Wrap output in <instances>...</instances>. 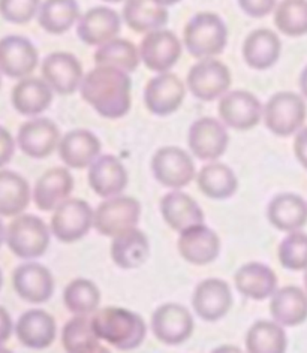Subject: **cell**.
<instances>
[{
	"label": "cell",
	"mask_w": 307,
	"mask_h": 353,
	"mask_svg": "<svg viewBox=\"0 0 307 353\" xmlns=\"http://www.w3.org/2000/svg\"><path fill=\"white\" fill-rule=\"evenodd\" d=\"M81 98L103 119L125 117L132 107V81L128 72L96 66L84 75L80 87Z\"/></svg>",
	"instance_id": "6da1fadb"
},
{
	"label": "cell",
	"mask_w": 307,
	"mask_h": 353,
	"mask_svg": "<svg viewBox=\"0 0 307 353\" xmlns=\"http://www.w3.org/2000/svg\"><path fill=\"white\" fill-rule=\"evenodd\" d=\"M92 328L99 340H105L119 350L137 349L146 339V323L137 313L121 307H105L96 310Z\"/></svg>",
	"instance_id": "7a4b0ae2"
},
{
	"label": "cell",
	"mask_w": 307,
	"mask_h": 353,
	"mask_svg": "<svg viewBox=\"0 0 307 353\" xmlns=\"http://www.w3.org/2000/svg\"><path fill=\"white\" fill-rule=\"evenodd\" d=\"M184 47L199 60L222 54L228 43V28L215 12H199L188 21L183 33Z\"/></svg>",
	"instance_id": "3957f363"
},
{
	"label": "cell",
	"mask_w": 307,
	"mask_h": 353,
	"mask_svg": "<svg viewBox=\"0 0 307 353\" xmlns=\"http://www.w3.org/2000/svg\"><path fill=\"white\" fill-rule=\"evenodd\" d=\"M6 243L19 258L37 259L48 249L50 229L37 216L20 214L8 226Z\"/></svg>",
	"instance_id": "277c9868"
},
{
	"label": "cell",
	"mask_w": 307,
	"mask_h": 353,
	"mask_svg": "<svg viewBox=\"0 0 307 353\" xmlns=\"http://www.w3.org/2000/svg\"><path fill=\"white\" fill-rule=\"evenodd\" d=\"M307 105L303 96L293 92H279L264 105L267 129L277 137H291L304 125Z\"/></svg>",
	"instance_id": "5b68a950"
},
{
	"label": "cell",
	"mask_w": 307,
	"mask_h": 353,
	"mask_svg": "<svg viewBox=\"0 0 307 353\" xmlns=\"http://www.w3.org/2000/svg\"><path fill=\"white\" fill-rule=\"evenodd\" d=\"M141 217V204L130 196H114L105 199L95 210L93 226L105 236L117 235L137 228Z\"/></svg>",
	"instance_id": "8992f818"
},
{
	"label": "cell",
	"mask_w": 307,
	"mask_h": 353,
	"mask_svg": "<svg viewBox=\"0 0 307 353\" xmlns=\"http://www.w3.org/2000/svg\"><path fill=\"white\" fill-rule=\"evenodd\" d=\"M188 88L197 99L210 102L222 98L231 87V72L216 59L198 61L188 72Z\"/></svg>",
	"instance_id": "52a82bcc"
},
{
	"label": "cell",
	"mask_w": 307,
	"mask_h": 353,
	"mask_svg": "<svg viewBox=\"0 0 307 353\" xmlns=\"http://www.w3.org/2000/svg\"><path fill=\"white\" fill-rule=\"evenodd\" d=\"M152 172L162 186L179 190L195 179V163L183 148L162 147L152 159Z\"/></svg>",
	"instance_id": "ba28073f"
},
{
	"label": "cell",
	"mask_w": 307,
	"mask_h": 353,
	"mask_svg": "<svg viewBox=\"0 0 307 353\" xmlns=\"http://www.w3.org/2000/svg\"><path fill=\"white\" fill-rule=\"evenodd\" d=\"M95 211L83 199L69 198L59 205L51 217V232L63 243H75L89 234Z\"/></svg>",
	"instance_id": "9c48e42d"
},
{
	"label": "cell",
	"mask_w": 307,
	"mask_h": 353,
	"mask_svg": "<svg viewBox=\"0 0 307 353\" xmlns=\"http://www.w3.org/2000/svg\"><path fill=\"white\" fill-rule=\"evenodd\" d=\"M139 57L147 69L157 74L170 72L181 57V42L171 30L147 33L139 46Z\"/></svg>",
	"instance_id": "30bf717a"
},
{
	"label": "cell",
	"mask_w": 307,
	"mask_h": 353,
	"mask_svg": "<svg viewBox=\"0 0 307 353\" xmlns=\"http://www.w3.org/2000/svg\"><path fill=\"white\" fill-rule=\"evenodd\" d=\"M219 116L228 128L249 130L259 125L264 107L255 94L246 90L228 92L219 102Z\"/></svg>",
	"instance_id": "8fae6325"
},
{
	"label": "cell",
	"mask_w": 307,
	"mask_h": 353,
	"mask_svg": "<svg viewBox=\"0 0 307 353\" xmlns=\"http://www.w3.org/2000/svg\"><path fill=\"white\" fill-rule=\"evenodd\" d=\"M230 143L226 128L213 117L198 119L189 128L188 144L190 153L201 161L216 162L222 157Z\"/></svg>",
	"instance_id": "7c38bea8"
},
{
	"label": "cell",
	"mask_w": 307,
	"mask_h": 353,
	"mask_svg": "<svg viewBox=\"0 0 307 353\" xmlns=\"http://www.w3.org/2000/svg\"><path fill=\"white\" fill-rule=\"evenodd\" d=\"M42 79L52 92L59 94H72L81 87L84 79L83 66L71 52H51L42 61Z\"/></svg>",
	"instance_id": "4fadbf2b"
},
{
	"label": "cell",
	"mask_w": 307,
	"mask_h": 353,
	"mask_svg": "<svg viewBox=\"0 0 307 353\" xmlns=\"http://www.w3.org/2000/svg\"><path fill=\"white\" fill-rule=\"evenodd\" d=\"M184 96H186V87L172 72L159 74L152 78L144 88L147 110L159 117L171 116L177 111L181 107Z\"/></svg>",
	"instance_id": "5bb4252c"
},
{
	"label": "cell",
	"mask_w": 307,
	"mask_h": 353,
	"mask_svg": "<svg viewBox=\"0 0 307 353\" xmlns=\"http://www.w3.org/2000/svg\"><path fill=\"white\" fill-rule=\"evenodd\" d=\"M38 63V50L28 38L10 34L0 39V72L6 77L28 78Z\"/></svg>",
	"instance_id": "9a60e30c"
},
{
	"label": "cell",
	"mask_w": 307,
	"mask_h": 353,
	"mask_svg": "<svg viewBox=\"0 0 307 353\" xmlns=\"http://www.w3.org/2000/svg\"><path fill=\"white\" fill-rule=\"evenodd\" d=\"M152 330L157 340L175 346L186 341L194 332V317L180 304H164L153 313Z\"/></svg>",
	"instance_id": "2e32d148"
},
{
	"label": "cell",
	"mask_w": 307,
	"mask_h": 353,
	"mask_svg": "<svg viewBox=\"0 0 307 353\" xmlns=\"http://www.w3.org/2000/svg\"><path fill=\"white\" fill-rule=\"evenodd\" d=\"M60 130L52 120L46 117H34L21 125L17 143L21 152L33 159H46L60 143Z\"/></svg>",
	"instance_id": "e0dca14e"
},
{
	"label": "cell",
	"mask_w": 307,
	"mask_h": 353,
	"mask_svg": "<svg viewBox=\"0 0 307 353\" xmlns=\"http://www.w3.org/2000/svg\"><path fill=\"white\" fill-rule=\"evenodd\" d=\"M121 29V17L107 6H96L78 20L77 34L86 46L101 47L117 38Z\"/></svg>",
	"instance_id": "ac0fdd59"
},
{
	"label": "cell",
	"mask_w": 307,
	"mask_h": 353,
	"mask_svg": "<svg viewBox=\"0 0 307 353\" xmlns=\"http://www.w3.org/2000/svg\"><path fill=\"white\" fill-rule=\"evenodd\" d=\"M12 283L15 292L24 301L32 304L46 303L55 292V279L51 272L37 262H28L20 265L14 271Z\"/></svg>",
	"instance_id": "d6986e66"
},
{
	"label": "cell",
	"mask_w": 307,
	"mask_h": 353,
	"mask_svg": "<svg viewBox=\"0 0 307 353\" xmlns=\"http://www.w3.org/2000/svg\"><path fill=\"white\" fill-rule=\"evenodd\" d=\"M192 305L201 319L216 322L230 312L232 305L231 289L221 279H207L197 286Z\"/></svg>",
	"instance_id": "ffe728a7"
},
{
	"label": "cell",
	"mask_w": 307,
	"mask_h": 353,
	"mask_svg": "<svg viewBox=\"0 0 307 353\" xmlns=\"http://www.w3.org/2000/svg\"><path fill=\"white\" fill-rule=\"evenodd\" d=\"M177 247L184 261L194 265H207L219 256L221 240L213 229L201 223L180 232Z\"/></svg>",
	"instance_id": "44dd1931"
},
{
	"label": "cell",
	"mask_w": 307,
	"mask_h": 353,
	"mask_svg": "<svg viewBox=\"0 0 307 353\" xmlns=\"http://www.w3.org/2000/svg\"><path fill=\"white\" fill-rule=\"evenodd\" d=\"M128 171L116 156L105 154L89 166V184L96 195L108 199L119 196L128 186Z\"/></svg>",
	"instance_id": "7402d4cb"
},
{
	"label": "cell",
	"mask_w": 307,
	"mask_h": 353,
	"mask_svg": "<svg viewBox=\"0 0 307 353\" xmlns=\"http://www.w3.org/2000/svg\"><path fill=\"white\" fill-rule=\"evenodd\" d=\"M59 156L63 163L74 170L90 166L101 154V141L87 129H74L60 139Z\"/></svg>",
	"instance_id": "603a6c76"
},
{
	"label": "cell",
	"mask_w": 307,
	"mask_h": 353,
	"mask_svg": "<svg viewBox=\"0 0 307 353\" xmlns=\"http://www.w3.org/2000/svg\"><path fill=\"white\" fill-rule=\"evenodd\" d=\"M74 190V179L66 168H51L43 172L33 190V201L42 211H55L69 199Z\"/></svg>",
	"instance_id": "cb8c5ba5"
},
{
	"label": "cell",
	"mask_w": 307,
	"mask_h": 353,
	"mask_svg": "<svg viewBox=\"0 0 307 353\" xmlns=\"http://www.w3.org/2000/svg\"><path fill=\"white\" fill-rule=\"evenodd\" d=\"M161 213L166 225L177 232L204 223L203 208L194 198L180 190L166 193L162 198Z\"/></svg>",
	"instance_id": "d4e9b609"
},
{
	"label": "cell",
	"mask_w": 307,
	"mask_h": 353,
	"mask_svg": "<svg viewBox=\"0 0 307 353\" xmlns=\"http://www.w3.org/2000/svg\"><path fill=\"white\" fill-rule=\"evenodd\" d=\"M17 337L29 349L50 347L56 340L57 326L56 321L50 313L43 310H29L19 319L15 325Z\"/></svg>",
	"instance_id": "484cf974"
},
{
	"label": "cell",
	"mask_w": 307,
	"mask_h": 353,
	"mask_svg": "<svg viewBox=\"0 0 307 353\" xmlns=\"http://www.w3.org/2000/svg\"><path fill=\"white\" fill-rule=\"evenodd\" d=\"M282 51L277 33L270 29L253 30L243 43V59L246 65L257 70H266L277 63Z\"/></svg>",
	"instance_id": "4316f807"
},
{
	"label": "cell",
	"mask_w": 307,
	"mask_h": 353,
	"mask_svg": "<svg viewBox=\"0 0 307 353\" xmlns=\"http://www.w3.org/2000/svg\"><path fill=\"white\" fill-rule=\"evenodd\" d=\"M11 101L21 116L37 117L52 102V88L39 78H23L12 88Z\"/></svg>",
	"instance_id": "83f0119b"
},
{
	"label": "cell",
	"mask_w": 307,
	"mask_h": 353,
	"mask_svg": "<svg viewBox=\"0 0 307 353\" xmlns=\"http://www.w3.org/2000/svg\"><path fill=\"white\" fill-rule=\"evenodd\" d=\"M267 216L279 231H300L307 223V202L295 193H280L270 201Z\"/></svg>",
	"instance_id": "f1b7e54d"
},
{
	"label": "cell",
	"mask_w": 307,
	"mask_h": 353,
	"mask_svg": "<svg viewBox=\"0 0 307 353\" xmlns=\"http://www.w3.org/2000/svg\"><path fill=\"white\" fill-rule=\"evenodd\" d=\"M235 288L239 292L250 299H266L273 296L277 288V277L275 271L264 263H246L235 272Z\"/></svg>",
	"instance_id": "f546056e"
},
{
	"label": "cell",
	"mask_w": 307,
	"mask_h": 353,
	"mask_svg": "<svg viewBox=\"0 0 307 353\" xmlns=\"http://www.w3.org/2000/svg\"><path fill=\"white\" fill-rule=\"evenodd\" d=\"M270 313L282 326L301 325L307 321V294L297 286L277 289L271 296Z\"/></svg>",
	"instance_id": "4dcf8cb0"
},
{
	"label": "cell",
	"mask_w": 307,
	"mask_h": 353,
	"mask_svg": "<svg viewBox=\"0 0 307 353\" xmlns=\"http://www.w3.org/2000/svg\"><path fill=\"white\" fill-rule=\"evenodd\" d=\"M150 254V244L147 236L138 228L123 232L112 238L111 258L123 270L139 268Z\"/></svg>",
	"instance_id": "1f68e13d"
},
{
	"label": "cell",
	"mask_w": 307,
	"mask_h": 353,
	"mask_svg": "<svg viewBox=\"0 0 307 353\" xmlns=\"http://www.w3.org/2000/svg\"><path fill=\"white\" fill-rule=\"evenodd\" d=\"M168 10L153 0H126L123 6V20L138 33L161 30L168 21Z\"/></svg>",
	"instance_id": "d6a6232c"
},
{
	"label": "cell",
	"mask_w": 307,
	"mask_h": 353,
	"mask_svg": "<svg viewBox=\"0 0 307 353\" xmlns=\"http://www.w3.org/2000/svg\"><path fill=\"white\" fill-rule=\"evenodd\" d=\"M199 190L210 199L222 201L231 198L239 189V180L230 166L221 162H212L203 166L197 175Z\"/></svg>",
	"instance_id": "836d02e7"
},
{
	"label": "cell",
	"mask_w": 307,
	"mask_h": 353,
	"mask_svg": "<svg viewBox=\"0 0 307 353\" xmlns=\"http://www.w3.org/2000/svg\"><path fill=\"white\" fill-rule=\"evenodd\" d=\"M30 186L14 171H0V216H20L29 207Z\"/></svg>",
	"instance_id": "e575fe53"
},
{
	"label": "cell",
	"mask_w": 307,
	"mask_h": 353,
	"mask_svg": "<svg viewBox=\"0 0 307 353\" xmlns=\"http://www.w3.org/2000/svg\"><path fill=\"white\" fill-rule=\"evenodd\" d=\"M78 20L80 6L77 0H46L39 8V26L51 34L68 32Z\"/></svg>",
	"instance_id": "d590c367"
},
{
	"label": "cell",
	"mask_w": 307,
	"mask_h": 353,
	"mask_svg": "<svg viewBox=\"0 0 307 353\" xmlns=\"http://www.w3.org/2000/svg\"><path fill=\"white\" fill-rule=\"evenodd\" d=\"M93 60L96 66H108L129 74L138 68L141 57H139V50L132 42L116 38L98 47Z\"/></svg>",
	"instance_id": "8d00e7d4"
},
{
	"label": "cell",
	"mask_w": 307,
	"mask_h": 353,
	"mask_svg": "<svg viewBox=\"0 0 307 353\" xmlns=\"http://www.w3.org/2000/svg\"><path fill=\"white\" fill-rule=\"evenodd\" d=\"M288 346L282 325L270 321H258L246 335L248 353H285Z\"/></svg>",
	"instance_id": "74e56055"
},
{
	"label": "cell",
	"mask_w": 307,
	"mask_h": 353,
	"mask_svg": "<svg viewBox=\"0 0 307 353\" xmlns=\"http://www.w3.org/2000/svg\"><path fill=\"white\" fill-rule=\"evenodd\" d=\"M63 299L69 312L77 316H87L98 310L101 292L93 281L77 279L66 286Z\"/></svg>",
	"instance_id": "f35d334b"
},
{
	"label": "cell",
	"mask_w": 307,
	"mask_h": 353,
	"mask_svg": "<svg viewBox=\"0 0 307 353\" xmlns=\"http://www.w3.org/2000/svg\"><path fill=\"white\" fill-rule=\"evenodd\" d=\"M275 24L286 37L307 34V0H282L275 10Z\"/></svg>",
	"instance_id": "ab89813d"
},
{
	"label": "cell",
	"mask_w": 307,
	"mask_h": 353,
	"mask_svg": "<svg viewBox=\"0 0 307 353\" xmlns=\"http://www.w3.org/2000/svg\"><path fill=\"white\" fill-rule=\"evenodd\" d=\"M61 343L68 353H74L99 343V339L95 334L92 321L87 319V316H75L65 325L61 332Z\"/></svg>",
	"instance_id": "60d3db41"
},
{
	"label": "cell",
	"mask_w": 307,
	"mask_h": 353,
	"mask_svg": "<svg viewBox=\"0 0 307 353\" xmlns=\"http://www.w3.org/2000/svg\"><path fill=\"white\" fill-rule=\"evenodd\" d=\"M279 261L289 271L307 270V234L289 232L279 245Z\"/></svg>",
	"instance_id": "b9f144b4"
},
{
	"label": "cell",
	"mask_w": 307,
	"mask_h": 353,
	"mask_svg": "<svg viewBox=\"0 0 307 353\" xmlns=\"http://www.w3.org/2000/svg\"><path fill=\"white\" fill-rule=\"evenodd\" d=\"M41 0H0V15L8 23L26 24L39 12Z\"/></svg>",
	"instance_id": "7bdbcfd3"
},
{
	"label": "cell",
	"mask_w": 307,
	"mask_h": 353,
	"mask_svg": "<svg viewBox=\"0 0 307 353\" xmlns=\"http://www.w3.org/2000/svg\"><path fill=\"white\" fill-rule=\"evenodd\" d=\"M239 6L252 19H262L276 10L277 0H239Z\"/></svg>",
	"instance_id": "ee69618b"
},
{
	"label": "cell",
	"mask_w": 307,
	"mask_h": 353,
	"mask_svg": "<svg viewBox=\"0 0 307 353\" xmlns=\"http://www.w3.org/2000/svg\"><path fill=\"white\" fill-rule=\"evenodd\" d=\"M15 152V141L11 132L0 126V168L11 162Z\"/></svg>",
	"instance_id": "f6af8a7d"
},
{
	"label": "cell",
	"mask_w": 307,
	"mask_h": 353,
	"mask_svg": "<svg viewBox=\"0 0 307 353\" xmlns=\"http://www.w3.org/2000/svg\"><path fill=\"white\" fill-rule=\"evenodd\" d=\"M294 153L297 161L307 170V126L297 132L294 141Z\"/></svg>",
	"instance_id": "bcb514c9"
},
{
	"label": "cell",
	"mask_w": 307,
	"mask_h": 353,
	"mask_svg": "<svg viewBox=\"0 0 307 353\" xmlns=\"http://www.w3.org/2000/svg\"><path fill=\"white\" fill-rule=\"evenodd\" d=\"M12 334V319L3 307H0V346L10 340Z\"/></svg>",
	"instance_id": "7dc6e473"
},
{
	"label": "cell",
	"mask_w": 307,
	"mask_h": 353,
	"mask_svg": "<svg viewBox=\"0 0 307 353\" xmlns=\"http://www.w3.org/2000/svg\"><path fill=\"white\" fill-rule=\"evenodd\" d=\"M74 353H111V352L107 347L101 346L99 343H96V344H92V346H89V347L81 349V350L74 352Z\"/></svg>",
	"instance_id": "c3c4849f"
},
{
	"label": "cell",
	"mask_w": 307,
	"mask_h": 353,
	"mask_svg": "<svg viewBox=\"0 0 307 353\" xmlns=\"http://www.w3.org/2000/svg\"><path fill=\"white\" fill-rule=\"evenodd\" d=\"M212 353H243V352L239 347L231 346V344H225V346L215 349Z\"/></svg>",
	"instance_id": "681fc988"
},
{
	"label": "cell",
	"mask_w": 307,
	"mask_h": 353,
	"mask_svg": "<svg viewBox=\"0 0 307 353\" xmlns=\"http://www.w3.org/2000/svg\"><path fill=\"white\" fill-rule=\"evenodd\" d=\"M300 90L304 98H307V66L303 69V72L300 75Z\"/></svg>",
	"instance_id": "f907efd6"
},
{
	"label": "cell",
	"mask_w": 307,
	"mask_h": 353,
	"mask_svg": "<svg viewBox=\"0 0 307 353\" xmlns=\"http://www.w3.org/2000/svg\"><path fill=\"white\" fill-rule=\"evenodd\" d=\"M153 2H156L157 5H161V6H164V8H168V6H172V5H175V3L181 2V0H153Z\"/></svg>",
	"instance_id": "816d5d0a"
},
{
	"label": "cell",
	"mask_w": 307,
	"mask_h": 353,
	"mask_svg": "<svg viewBox=\"0 0 307 353\" xmlns=\"http://www.w3.org/2000/svg\"><path fill=\"white\" fill-rule=\"evenodd\" d=\"M5 238H6V232H5V228H3V223H2V220H0V245L3 244V241H5Z\"/></svg>",
	"instance_id": "f5cc1de1"
},
{
	"label": "cell",
	"mask_w": 307,
	"mask_h": 353,
	"mask_svg": "<svg viewBox=\"0 0 307 353\" xmlns=\"http://www.w3.org/2000/svg\"><path fill=\"white\" fill-rule=\"evenodd\" d=\"M103 2H110V3H119V2H123V0H103Z\"/></svg>",
	"instance_id": "db71d44e"
},
{
	"label": "cell",
	"mask_w": 307,
	"mask_h": 353,
	"mask_svg": "<svg viewBox=\"0 0 307 353\" xmlns=\"http://www.w3.org/2000/svg\"><path fill=\"white\" fill-rule=\"evenodd\" d=\"M0 353H12V352H11V350H8V349L0 347Z\"/></svg>",
	"instance_id": "11a10c76"
},
{
	"label": "cell",
	"mask_w": 307,
	"mask_h": 353,
	"mask_svg": "<svg viewBox=\"0 0 307 353\" xmlns=\"http://www.w3.org/2000/svg\"><path fill=\"white\" fill-rule=\"evenodd\" d=\"M304 285H306V290H307V270H306V274H304Z\"/></svg>",
	"instance_id": "9f6ffc18"
},
{
	"label": "cell",
	"mask_w": 307,
	"mask_h": 353,
	"mask_svg": "<svg viewBox=\"0 0 307 353\" xmlns=\"http://www.w3.org/2000/svg\"><path fill=\"white\" fill-rule=\"evenodd\" d=\"M2 281H3V279H2V271H0V289H2Z\"/></svg>",
	"instance_id": "6f0895ef"
},
{
	"label": "cell",
	"mask_w": 307,
	"mask_h": 353,
	"mask_svg": "<svg viewBox=\"0 0 307 353\" xmlns=\"http://www.w3.org/2000/svg\"><path fill=\"white\" fill-rule=\"evenodd\" d=\"M0 87H2V77H0Z\"/></svg>",
	"instance_id": "680465c9"
}]
</instances>
